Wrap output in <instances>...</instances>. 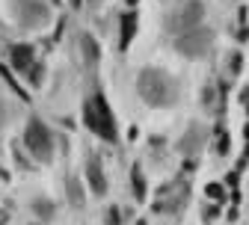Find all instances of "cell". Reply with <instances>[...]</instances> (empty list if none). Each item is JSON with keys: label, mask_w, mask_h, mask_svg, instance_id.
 <instances>
[{"label": "cell", "mask_w": 249, "mask_h": 225, "mask_svg": "<svg viewBox=\"0 0 249 225\" xmlns=\"http://www.w3.org/2000/svg\"><path fill=\"white\" fill-rule=\"evenodd\" d=\"M137 92L148 107H175L178 104V83L160 69H142L137 74Z\"/></svg>", "instance_id": "6da1fadb"}, {"label": "cell", "mask_w": 249, "mask_h": 225, "mask_svg": "<svg viewBox=\"0 0 249 225\" xmlns=\"http://www.w3.org/2000/svg\"><path fill=\"white\" fill-rule=\"evenodd\" d=\"M83 124L89 127V134H95L104 142H119V131H116V116L113 107L107 104L104 92L89 95L83 104Z\"/></svg>", "instance_id": "7a4b0ae2"}, {"label": "cell", "mask_w": 249, "mask_h": 225, "mask_svg": "<svg viewBox=\"0 0 249 225\" xmlns=\"http://www.w3.org/2000/svg\"><path fill=\"white\" fill-rule=\"evenodd\" d=\"M24 148L33 154L36 163H51L53 154H56V137L53 131L42 121V119H30L27 127H24Z\"/></svg>", "instance_id": "3957f363"}, {"label": "cell", "mask_w": 249, "mask_h": 225, "mask_svg": "<svg viewBox=\"0 0 249 225\" xmlns=\"http://www.w3.org/2000/svg\"><path fill=\"white\" fill-rule=\"evenodd\" d=\"M9 12L21 30H42L51 21V9L45 0H9Z\"/></svg>", "instance_id": "277c9868"}, {"label": "cell", "mask_w": 249, "mask_h": 225, "mask_svg": "<svg viewBox=\"0 0 249 225\" xmlns=\"http://www.w3.org/2000/svg\"><path fill=\"white\" fill-rule=\"evenodd\" d=\"M175 51L187 59H205L211 51H213V30L208 27H193V30H187V33H178L175 39Z\"/></svg>", "instance_id": "5b68a950"}, {"label": "cell", "mask_w": 249, "mask_h": 225, "mask_svg": "<svg viewBox=\"0 0 249 225\" xmlns=\"http://www.w3.org/2000/svg\"><path fill=\"white\" fill-rule=\"evenodd\" d=\"M202 18H205V3H202V0H187V3L169 18L166 30H169V33H187V30L199 27Z\"/></svg>", "instance_id": "8992f818"}, {"label": "cell", "mask_w": 249, "mask_h": 225, "mask_svg": "<svg viewBox=\"0 0 249 225\" xmlns=\"http://www.w3.org/2000/svg\"><path fill=\"white\" fill-rule=\"evenodd\" d=\"M86 184H89L95 199L107 196V175H104V166H101V157L92 154V151L86 154Z\"/></svg>", "instance_id": "52a82bcc"}, {"label": "cell", "mask_w": 249, "mask_h": 225, "mask_svg": "<svg viewBox=\"0 0 249 225\" xmlns=\"http://www.w3.org/2000/svg\"><path fill=\"white\" fill-rule=\"evenodd\" d=\"M205 142H208V127L199 124V121H193V124L184 131V137L178 139V151H181L184 157H196Z\"/></svg>", "instance_id": "ba28073f"}, {"label": "cell", "mask_w": 249, "mask_h": 225, "mask_svg": "<svg viewBox=\"0 0 249 225\" xmlns=\"http://www.w3.org/2000/svg\"><path fill=\"white\" fill-rule=\"evenodd\" d=\"M184 205H187V187H181L175 192V187L169 184V187L160 190V199L154 202V210H158V213H178Z\"/></svg>", "instance_id": "9c48e42d"}, {"label": "cell", "mask_w": 249, "mask_h": 225, "mask_svg": "<svg viewBox=\"0 0 249 225\" xmlns=\"http://www.w3.org/2000/svg\"><path fill=\"white\" fill-rule=\"evenodd\" d=\"M33 62H36V48L30 42H18V45L9 48V66L18 74H27L30 69H33Z\"/></svg>", "instance_id": "30bf717a"}, {"label": "cell", "mask_w": 249, "mask_h": 225, "mask_svg": "<svg viewBox=\"0 0 249 225\" xmlns=\"http://www.w3.org/2000/svg\"><path fill=\"white\" fill-rule=\"evenodd\" d=\"M134 33H137V12H122L119 15V48L128 51L131 42H134Z\"/></svg>", "instance_id": "8fae6325"}, {"label": "cell", "mask_w": 249, "mask_h": 225, "mask_svg": "<svg viewBox=\"0 0 249 225\" xmlns=\"http://www.w3.org/2000/svg\"><path fill=\"white\" fill-rule=\"evenodd\" d=\"M66 196H69V205H71L74 210H83V205H86V192H83V187H80L77 178H69V181H66Z\"/></svg>", "instance_id": "7c38bea8"}, {"label": "cell", "mask_w": 249, "mask_h": 225, "mask_svg": "<svg viewBox=\"0 0 249 225\" xmlns=\"http://www.w3.org/2000/svg\"><path fill=\"white\" fill-rule=\"evenodd\" d=\"M33 213H36L42 222H51V219L56 216V205H53V199H48V196H36V199H33Z\"/></svg>", "instance_id": "4fadbf2b"}, {"label": "cell", "mask_w": 249, "mask_h": 225, "mask_svg": "<svg viewBox=\"0 0 249 225\" xmlns=\"http://www.w3.org/2000/svg\"><path fill=\"white\" fill-rule=\"evenodd\" d=\"M80 48H83V56H86V62H98V56H101V48H98V42L92 39L89 33H80Z\"/></svg>", "instance_id": "5bb4252c"}, {"label": "cell", "mask_w": 249, "mask_h": 225, "mask_svg": "<svg viewBox=\"0 0 249 225\" xmlns=\"http://www.w3.org/2000/svg\"><path fill=\"white\" fill-rule=\"evenodd\" d=\"M131 184H134V199H137V202H142V199H145V192H148V187H145V175H142L140 163L131 169Z\"/></svg>", "instance_id": "9a60e30c"}, {"label": "cell", "mask_w": 249, "mask_h": 225, "mask_svg": "<svg viewBox=\"0 0 249 225\" xmlns=\"http://www.w3.org/2000/svg\"><path fill=\"white\" fill-rule=\"evenodd\" d=\"M0 77H3V80L9 83V89H12V92L18 95V98H24V101H30V92H27V89H24V86H21V83L15 80V74L9 71V66H0Z\"/></svg>", "instance_id": "2e32d148"}, {"label": "cell", "mask_w": 249, "mask_h": 225, "mask_svg": "<svg viewBox=\"0 0 249 225\" xmlns=\"http://www.w3.org/2000/svg\"><path fill=\"white\" fill-rule=\"evenodd\" d=\"M27 74H30V83L39 86V83H42V77H45V62H39V59H36V62H33V69H30Z\"/></svg>", "instance_id": "e0dca14e"}, {"label": "cell", "mask_w": 249, "mask_h": 225, "mask_svg": "<svg viewBox=\"0 0 249 225\" xmlns=\"http://www.w3.org/2000/svg\"><path fill=\"white\" fill-rule=\"evenodd\" d=\"M205 192H208L211 199H216V202H223V199H226V190H223V184H216V181H211V184L205 187Z\"/></svg>", "instance_id": "ac0fdd59"}, {"label": "cell", "mask_w": 249, "mask_h": 225, "mask_svg": "<svg viewBox=\"0 0 249 225\" xmlns=\"http://www.w3.org/2000/svg\"><path fill=\"white\" fill-rule=\"evenodd\" d=\"M213 101H216V92H213V86H205V92H202V104H205L208 110H213Z\"/></svg>", "instance_id": "d6986e66"}, {"label": "cell", "mask_w": 249, "mask_h": 225, "mask_svg": "<svg viewBox=\"0 0 249 225\" xmlns=\"http://www.w3.org/2000/svg\"><path fill=\"white\" fill-rule=\"evenodd\" d=\"M216 151H220V154H226L229 151V137L220 131V134H216Z\"/></svg>", "instance_id": "ffe728a7"}, {"label": "cell", "mask_w": 249, "mask_h": 225, "mask_svg": "<svg viewBox=\"0 0 249 225\" xmlns=\"http://www.w3.org/2000/svg\"><path fill=\"white\" fill-rule=\"evenodd\" d=\"M107 225H122V216H119V210H116V208H110V210H107Z\"/></svg>", "instance_id": "44dd1931"}, {"label": "cell", "mask_w": 249, "mask_h": 225, "mask_svg": "<svg viewBox=\"0 0 249 225\" xmlns=\"http://www.w3.org/2000/svg\"><path fill=\"white\" fill-rule=\"evenodd\" d=\"M229 62H231V71L237 74V71H240V66H243V56H240V53H231V59H229Z\"/></svg>", "instance_id": "7402d4cb"}, {"label": "cell", "mask_w": 249, "mask_h": 225, "mask_svg": "<svg viewBox=\"0 0 249 225\" xmlns=\"http://www.w3.org/2000/svg\"><path fill=\"white\" fill-rule=\"evenodd\" d=\"M6 124V104H0V127Z\"/></svg>", "instance_id": "603a6c76"}, {"label": "cell", "mask_w": 249, "mask_h": 225, "mask_svg": "<svg viewBox=\"0 0 249 225\" xmlns=\"http://www.w3.org/2000/svg\"><path fill=\"white\" fill-rule=\"evenodd\" d=\"M9 222V210H0V225H6Z\"/></svg>", "instance_id": "cb8c5ba5"}, {"label": "cell", "mask_w": 249, "mask_h": 225, "mask_svg": "<svg viewBox=\"0 0 249 225\" xmlns=\"http://www.w3.org/2000/svg\"><path fill=\"white\" fill-rule=\"evenodd\" d=\"M71 6H74V9H77V6H80V0H71Z\"/></svg>", "instance_id": "d4e9b609"}, {"label": "cell", "mask_w": 249, "mask_h": 225, "mask_svg": "<svg viewBox=\"0 0 249 225\" xmlns=\"http://www.w3.org/2000/svg\"><path fill=\"white\" fill-rule=\"evenodd\" d=\"M128 3H131V6H137V0H128Z\"/></svg>", "instance_id": "484cf974"}, {"label": "cell", "mask_w": 249, "mask_h": 225, "mask_svg": "<svg viewBox=\"0 0 249 225\" xmlns=\"http://www.w3.org/2000/svg\"><path fill=\"white\" fill-rule=\"evenodd\" d=\"M51 3H59V0H51Z\"/></svg>", "instance_id": "4316f807"}]
</instances>
